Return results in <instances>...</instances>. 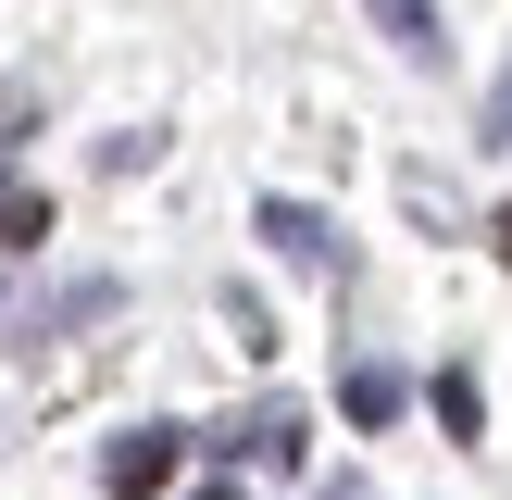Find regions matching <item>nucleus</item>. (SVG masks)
Instances as JSON below:
<instances>
[{"instance_id":"obj_1","label":"nucleus","mask_w":512,"mask_h":500,"mask_svg":"<svg viewBox=\"0 0 512 500\" xmlns=\"http://www.w3.org/2000/svg\"><path fill=\"white\" fill-rule=\"evenodd\" d=\"M225 463H263V475H300V450H313V413L300 400H250L238 425H213Z\"/></svg>"},{"instance_id":"obj_2","label":"nucleus","mask_w":512,"mask_h":500,"mask_svg":"<svg viewBox=\"0 0 512 500\" xmlns=\"http://www.w3.org/2000/svg\"><path fill=\"white\" fill-rule=\"evenodd\" d=\"M175 463H188V425H125V438L100 450V488H113V500H163Z\"/></svg>"},{"instance_id":"obj_3","label":"nucleus","mask_w":512,"mask_h":500,"mask_svg":"<svg viewBox=\"0 0 512 500\" xmlns=\"http://www.w3.org/2000/svg\"><path fill=\"white\" fill-rule=\"evenodd\" d=\"M250 225H263V250H275V263H300V275H338V225H325L313 200H263Z\"/></svg>"},{"instance_id":"obj_4","label":"nucleus","mask_w":512,"mask_h":500,"mask_svg":"<svg viewBox=\"0 0 512 500\" xmlns=\"http://www.w3.org/2000/svg\"><path fill=\"white\" fill-rule=\"evenodd\" d=\"M125 313V275H63V288L25 313V338H75V325H113Z\"/></svg>"},{"instance_id":"obj_5","label":"nucleus","mask_w":512,"mask_h":500,"mask_svg":"<svg viewBox=\"0 0 512 500\" xmlns=\"http://www.w3.org/2000/svg\"><path fill=\"white\" fill-rule=\"evenodd\" d=\"M338 413L375 438V425H400V413H413V375H400V363H350V375H338Z\"/></svg>"},{"instance_id":"obj_6","label":"nucleus","mask_w":512,"mask_h":500,"mask_svg":"<svg viewBox=\"0 0 512 500\" xmlns=\"http://www.w3.org/2000/svg\"><path fill=\"white\" fill-rule=\"evenodd\" d=\"M363 13L400 38V63H450V25H438V0H363Z\"/></svg>"},{"instance_id":"obj_7","label":"nucleus","mask_w":512,"mask_h":500,"mask_svg":"<svg viewBox=\"0 0 512 500\" xmlns=\"http://www.w3.org/2000/svg\"><path fill=\"white\" fill-rule=\"evenodd\" d=\"M425 400H438V425H450V438H488V388H475L463 363H450V375H438Z\"/></svg>"},{"instance_id":"obj_8","label":"nucleus","mask_w":512,"mask_h":500,"mask_svg":"<svg viewBox=\"0 0 512 500\" xmlns=\"http://www.w3.org/2000/svg\"><path fill=\"white\" fill-rule=\"evenodd\" d=\"M38 238H50V200H38V188H13V200H0V263H25Z\"/></svg>"},{"instance_id":"obj_9","label":"nucleus","mask_w":512,"mask_h":500,"mask_svg":"<svg viewBox=\"0 0 512 500\" xmlns=\"http://www.w3.org/2000/svg\"><path fill=\"white\" fill-rule=\"evenodd\" d=\"M475 150H512V63L488 75V100H475Z\"/></svg>"},{"instance_id":"obj_10","label":"nucleus","mask_w":512,"mask_h":500,"mask_svg":"<svg viewBox=\"0 0 512 500\" xmlns=\"http://www.w3.org/2000/svg\"><path fill=\"white\" fill-rule=\"evenodd\" d=\"M25 125H38V75H0V150H13Z\"/></svg>"},{"instance_id":"obj_11","label":"nucleus","mask_w":512,"mask_h":500,"mask_svg":"<svg viewBox=\"0 0 512 500\" xmlns=\"http://www.w3.org/2000/svg\"><path fill=\"white\" fill-rule=\"evenodd\" d=\"M488 250H500V275H512V200H500V213H488Z\"/></svg>"},{"instance_id":"obj_12","label":"nucleus","mask_w":512,"mask_h":500,"mask_svg":"<svg viewBox=\"0 0 512 500\" xmlns=\"http://www.w3.org/2000/svg\"><path fill=\"white\" fill-rule=\"evenodd\" d=\"M0 200H13V150H0Z\"/></svg>"},{"instance_id":"obj_13","label":"nucleus","mask_w":512,"mask_h":500,"mask_svg":"<svg viewBox=\"0 0 512 500\" xmlns=\"http://www.w3.org/2000/svg\"><path fill=\"white\" fill-rule=\"evenodd\" d=\"M188 500H238V488H188Z\"/></svg>"}]
</instances>
